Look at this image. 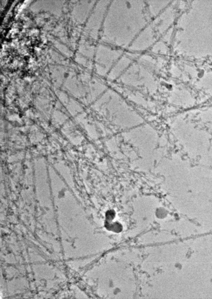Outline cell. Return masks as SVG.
I'll return each mask as SVG.
<instances>
[{"instance_id": "1", "label": "cell", "mask_w": 212, "mask_h": 299, "mask_svg": "<svg viewBox=\"0 0 212 299\" xmlns=\"http://www.w3.org/2000/svg\"><path fill=\"white\" fill-rule=\"evenodd\" d=\"M109 6L102 38L125 51L146 26V4L142 1H115Z\"/></svg>"}]
</instances>
